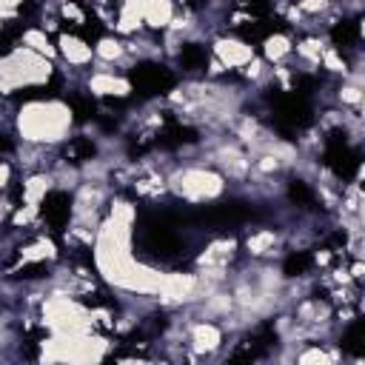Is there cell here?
Segmentation results:
<instances>
[{
    "label": "cell",
    "instance_id": "cell-1",
    "mask_svg": "<svg viewBox=\"0 0 365 365\" xmlns=\"http://www.w3.org/2000/svg\"><path fill=\"white\" fill-rule=\"evenodd\" d=\"M71 123H74L71 108L63 100H31L14 117L20 140L43 148H51L68 140Z\"/></svg>",
    "mask_w": 365,
    "mask_h": 365
},
{
    "label": "cell",
    "instance_id": "cell-2",
    "mask_svg": "<svg viewBox=\"0 0 365 365\" xmlns=\"http://www.w3.org/2000/svg\"><path fill=\"white\" fill-rule=\"evenodd\" d=\"M51 71L54 66L48 57L26 46H14L9 54L0 57V94H14L20 88L40 86L51 77Z\"/></svg>",
    "mask_w": 365,
    "mask_h": 365
},
{
    "label": "cell",
    "instance_id": "cell-3",
    "mask_svg": "<svg viewBox=\"0 0 365 365\" xmlns=\"http://www.w3.org/2000/svg\"><path fill=\"white\" fill-rule=\"evenodd\" d=\"M165 185L174 197L188 200V202H205V200H217L225 194L228 182L220 171L205 168V165H177L168 177Z\"/></svg>",
    "mask_w": 365,
    "mask_h": 365
},
{
    "label": "cell",
    "instance_id": "cell-4",
    "mask_svg": "<svg viewBox=\"0 0 365 365\" xmlns=\"http://www.w3.org/2000/svg\"><path fill=\"white\" fill-rule=\"evenodd\" d=\"M194 291H197V271H171L163 274L160 288H157V299L160 305H191L194 302Z\"/></svg>",
    "mask_w": 365,
    "mask_h": 365
},
{
    "label": "cell",
    "instance_id": "cell-5",
    "mask_svg": "<svg viewBox=\"0 0 365 365\" xmlns=\"http://www.w3.org/2000/svg\"><path fill=\"white\" fill-rule=\"evenodd\" d=\"M188 348L194 356H211L214 351H220L222 345V328L211 319H197L188 322Z\"/></svg>",
    "mask_w": 365,
    "mask_h": 365
},
{
    "label": "cell",
    "instance_id": "cell-6",
    "mask_svg": "<svg viewBox=\"0 0 365 365\" xmlns=\"http://www.w3.org/2000/svg\"><path fill=\"white\" fill-rule=\"evenodd\" d=\"M211 57H217L222 68H242L251 57H257V51L240 37H217L211 46Z\"/></svg>",
    "mask_w": 365,
    "mask_h": 365
},
{
    "label": "cell",
    "instance_id": "cell-7",
    "mask_svg": "<svg viewBox=\"0 0 365 365\" xmlns=\"http://www.w3.org/2000/svg\"><path fill=\"white\" fill-rule=\"evenodd\" d=\"M86 88L97 97H128L131 94V83L123 74H114L111 68H94L86 77Z\"/></svg>",
    "mask_w": 365,
    "mask_h": 365
},
{
    "label": "cell",
    "instance_id": "cell-8",
    "mask_svg": "<svg viewBox=\"0 0 365 365\" xmlns=\"http://www.w3.org/2000/svg\"><path fill=\"white\" fill-rule=\"evenodd\" d=\"M94 68H111V66H120V63H128V60H134L131 54H128V46H125V40L123 37H114V34H106V37H100L94 46ZM114 71V68H111Z\"/></svg>",
    "mask_w": 365,
    "mask_h": 365
},
{
    "label": "cell",
    "instance_id": "cell-9",
    "mask_svg": "<svg viewBox=\"0 0 365 365\" xmlns=\"http://www.w3.org/2000/svg\"><path fill=\"white\" fill-rule=\"evenodd\" d=\"M57 57H63L74 68H86L94 63V48L86 40H80L77 34H60L57 37Z\"/></svg>",
    "mask_w": 365,
    "mask_h": 365
},
{
    "label": "cell",
    "instance_id": "cell-10",
    "mask_svg": "<svg viewBox=\"0 0 365 365\" xmlns=\"http://www.w3.org/2000/svg\"><path fill=\"white\" fill-rule=\"evenodd\" d=\"M237 251V240L225 237V240H214L202 248V254H197V268H228Z\"/></svg>",
    "mask_w": 365,
    "mask_h": 365
},
{
    "label": "cell",
    "instance_id": "cell-11",
    "mask_svg": "<svg viewBox=\"0 0 365 365\" xmlns=\"http://www.w3.org/2000/svg\"><path fill=\"white\" fill-rule=\"evenodd\" d=\"M174 14H177L174 0H143V6H140L143 26H148V29H154V31L165 29Z\"/></svg>",
    "mask_w": 365,
    "mask_h": 365
},
{
    "label": "cell",
    "instance_id": "cell-12",
    "mask_svg": "<svg viewBox=\"0 0 365 365\" xmlns=\"http://www.w3.org/2000/svg\"><path fill=\"white\" fill-rule=\"evenodd\" d=\"M20 46H26V48H31V51H37V54H43V57H48V60H57V46L51 43L48 31L40 29V26L23 29V31H20Z\"/></svg>",
    "mask_w": 365,
    "mask_h": 365
},
{
    "label": "cell",
    "instance_id": "cell-13",
    "mask_svg": "<svg viewBox=\"0 0 365 365\" xmlns=\"http://www.w3.org/2000/svg\"><path fill=\"white\" fill-rule=\"evenodd\" d=\"M51 188H54V177H51V171H34V174H29L26 182H23V202H29V205H40L43 197H46Z\"/></svg>",
    "mask_w": 365,
    "mask_h": 365
},
{
    "label": "cell",
    "instance_id": "cell-14",
    "mask_svg": "<svg viewBox=\"0 0 365 365\" xmlns=\"http://www.w3.org/2000/svg\"><path fill=\"white\" fill-rule=\"evenodd\" d=\"M294 54V43H291V37L288 34H268L265 40H262V60L268 63V66H277V63H282L285 57H291Z\"/></svg>",
    "mask_w": 365,
    "mask_h": 365
},
{
    "label": "cell",
    "instance_id": "cell-15",
    "mask_svg": "<svg viewBox=\"0 0 365 365\" xmlns=\"http://www.w3.org/2000/svg\"><path fill=\"white\" fill-rule=\"evenodd\" d=\"M277 245H279V234L274 228H257L245 237V251L251 257H268V254H274Z\"/></svg>",
    "mask_w": 365,
    "mask_h": 365
},
{
    "label": "cell",
    "instance_id": "cell-16",
    "mask_svg": "<svg viewBox=\"0 0 365 365\" xmlns=\"http://www.w3.org/2000/svg\"><path fill=\"white\" fill-rule=\"evenodd\" d=\"M54 257H57V248H54V242L46 240V237H40L37 242L20 248V259H23V262H43V259H54Z\"/></svg>",
    "mask_w": 365,
    "mask_h": 365
},
{
    "label": "cell",
    "instance_id": "cell-17",
    "mask_svg": "<svg viewBox=\"0 0 365 365\" xmlns=\"http://www.w3.org/2000/svg\"><path fill=\"white\" fill-rule=\"evenodd\" d=\"M328 43L325 40H319V37H305L302 43H297V57L305 63V66H319V57H322V48H325Z\"/></svg>",
    "mask_w": 365,
    "mask_h": 365
},
{
    "label": "cell",
    "instance_id": "cell-18",
    "mask_svg": "<svg viewBox=\"0 0 365 365\" xmlns=\"http://www.w3.org/2000/svg\"><path fill=\"white\" fill-rule=\"evenodd\" d=\"M319 66H322V68H328L331 74H342V77L351 71V66L345 63V57L339 54V48H336V46H325V48H322Z\"/></svg>",
    "mask_w": 365,
    "mask_h": 365
},
{
    "label": "cell",
    "instance_id": "cell-19",
    "mask_svg": "<svg viewBox=\"0 0 365 365\" xmlns=\"http://www.w3.org/2000/svg\"><path fill=\"white\" fill-rule=\"evenodd\" d=\"M134 205L131 202H125V200H114L111 202V211H108V217L111 220H117V222H123V225H131L134 222Z\"/></svg>",
    "mask_w": 365,
    "mask_h": 365
},
{
    "label": "cell",
    "instance_id": "cell-20",
    "mask_svg": "<svg viewBox=\"0 0 365 365\" xmlns=\"http://www.w3.org/2000/svg\"><path fill=\"white\" fill-rule=\"evenodd\" d=\"M336 351H322V348H305V351H299L294 359L297 362H336Z\"/></svg>",
    "mask_w": 365,
    "mask_h": 365
},
{
    "label": "cell",
    "instance_id": "cell-21",
    "mask_svg": "<svg viewBox=\"0 0 365 365\" xmlns=\"http://www.w3.org/2000/svg\"><path fill=\"white\" fill-rule=\"evenodd\" d=\"M294 6L302 11V17H317L334 6V0H294Z\"/></svg>",
    "mask_w": 365,
    "mask_h": 365
},
{
    "label": "cell",
    "instance_id": "cell-22",
    "mask_svg": "<svg viewBox=\"0 0 365 365\" xmlns=\"http://www.w3.org/2000/svg\"><path fill=\"white\" fill-rule=\"evenodd\" d=\"M60 17H66V20L77 23V26H83V23H86V14H83V9H80L74 0H63V3H60Z\"/></svg>",
    "mask_w": 365,
    "mask_h": 365
},
{
    "label": "cell",
    "instance_id": "cell-23",
    "mask_svg": "<svg viewBox=\"0 0 365 365\" xmlns=\"http://www.w3.org/2000/svg\"><path fill=\"white\" fill-rule=\"evenodd\" d=\"M0 336H3V319H0Z\"/></svg>",
    "mask_w": 365,
    "mask_h": 365
},
{
    "label": "cell",
    "instance_id": "cell-24",
    "mask_svg": "<svg viewBox=\"0 0 365 365\" xmlns=\"http://www.w3.org/2000/svg\"><path fill=\"white\" fill-rule=\"evenodd\" d=\"M0 31H3V20H0Z\"/></svg>",
    "mask_w": 365,
    "mask_h": 365
},
{
    "label": "cell",
    "instance_id": "cell-25",
    "mask_svg": "<svg viewBox=\"0 0 365 365\" xmlns=\"http://www.w3.org/2000/svg\"><path fill=\"white\" fill-rule=\"evenodd\" d=\"M0 248H3V237H0Z\"/></svg>",
    "mask_w": 365,
    "mask_h": 365
}]
</instances>
